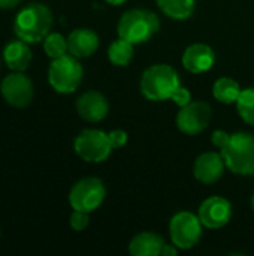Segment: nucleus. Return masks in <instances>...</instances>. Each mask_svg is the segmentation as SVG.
Segmentation results:
<instances>
[{
    "label": "nucleus",
    "instance_id": "obj_12",
    "mask_svg": "<svg viewBox=\"0 0 254 256\" xmlns=\"http://www.w3.org/2000/svg\"><path fill=\"white\" fill-rule=\"evenodd\" d=\"M76 111L84 120L96 123V122L103 120L108 116L109 104L102 93L90 90L78 98Z\"/></svg>",
    "mask_w": 254,
    "mask_h": 256
},
{
    "label": "nucleus",
    "instance_id": "obj_7",
    "mask_svg": "<svg viewBox=\"0 0 254 256\" xmlns=\"http://www.w3.org/2000/svg\"><path fill=\"white\" fill-rule=\"evenodd\" d=\"M106 196L105 184L97 177H85L76 182L69 194V204L73 210L91 213L103 202Z\"/></svg>",
    "mask_w": 254,
    "mask_h": 256
},
{
    "label": "nucleus",
    "instance_id": "obj_23",
    "mask_svg": "<svg viewBox=\"0 0 254 256\" xmlns=\"http://www.w3.org/2000/svg\"><path fill=\"white\" fill-rule=\"evenodd\" d=\"M88 222H90L88 213L79 212V210H73V213L70 216V226H72V230L81 232V231H84L88 226Z\"/></svg>",
    "mask_w": 254,
    "mask_h": 256
},
{
    "label": "nucleus",
    "instance_id": "obj_30",
    "mask_svg": "<svg viewBox=\"0 0 254 256\" xmlns=\"http://www.w3.org/2000/svg\"><path fill=\"white\" fill-rule=\"evenodd\" d=\"M252 207H253V210H254V194H253V196H252Z\"/></svg>",
    "mask_w": 254,
    "mask_h": 256
},
{
    "label": "nucleus",
    "instance_id": "obj_14",
    "mask_svg": "<svg viewBox=\"0 0 254 256\" xmlns=\"http://www.w3.org/2000/svg\"><path fill=\"white\" fill-rule=\"evenodd\" d=\"M216 54L211 46L205 44H193L183 54V64L192 74H202L213 68Z\"/></svg>",
    "mask_w": 254,
    "mask_h": 256
},
{
    "label": "nucleus",
    "instance_id": "obj_15",
    "mask_svg": "<svg viewBox=\"0 0 254 256\" xmlns=\"http://www.w3.org/2000/svg\"><path fill=\"white\" fill-rule=\"evenodd\" d=\"M99 46V36L90 28H76L67 38L69 52L78 58L91 56Z\"/></svg>",
    "mask_w": 254,
    "mask_h": 256
},
{
    "label": "nucleus",
    "instance_id": "obj_27",
    "mask_svg": "<svg viewBox=\"0 0 254 256\" xmlns=\"http://www.w3.org/2000/svg\"><path fill=\"white\" fill-rule=\"evenodd\" d=\"M19 3L21 0H0V9H12Z\"/></svg>",
    "mask_w": 254,
    "mask_h": 256
},
{
    "label": "nucleus",
    "instance_id": "obj_18",
    "mask_svg": "<svg viewBox=\"0 0 254 256\" xmlns=\"http://www.w3.org/2000/svg\"><path fill=\"white\" fill-rule=\"evenodd\" d=\"M213 94L222 104H234L240 98L241 88H240V84L235 80H232L229 76H223V78H220V80H217L214 82Z\"/></svg>",
    "mask_w": 254,
    "mask_h": 256
},
{
    "label": "nucleus",
    "instance_id": "obj_10",
    "mask_svg": "<svg viewBox=\"0 0 254 256\" xmlns=\"http://www.w3.org/2000/svg\"><path fill=\"white\" fill-rule=\"evenodd\" d=\"M211 118V108L202 100H192L177 116V126L187 135H198L207 129Z\"/></svg>",
    "mask_w": 254,
    "mask_h": 256
},
{
    "label": "nucleus",
    "instance_id": "obj_17",
    "mask_svg": "<svg viewBox=\"0 0 254 256\" xmlns=\"http://www.w3.org/2000/svg\"><path fill=\"white\" fill-rule=\"evenodd\" d=\"M165 240L154 232H141L135 236L129 244V252L132 256H157L162 255L165 248Z\"/></svg>",
    "mask_w": 254,
    "mask_h": 256
},
{
    "label": "nucleus",
    "instance_id": "obj_29",
    "mask_svg": "<svg viewBox=\"0 0 254 256\" xmlns=\"http://www.w3.org/2000/svg\"><path fill=\"white\" fill-rule=\"evenodd\" d=\"M106 3H109V4H114V6H118V4H121V3H124L126 0H105Z\"/></svg>",
    "mask_w": 254,
    "mask_h": 256
},
{
    "label": "nucleus",
    "instance_id": "obj_16",
    "mask_svg": "<svg viewBox=\"0 0 254 256\" xmlns=\"http://www.w3.org/2000/svg\"><path fill=\"white\" fill-rule=\"evenodd\" d=\"M3 58L7 68L13 72H24L31 62V51L28 44L19 38L10 40L3 50Z\"/></svg>",
    "mask_w": 254,
    "mask_h": 256
},
{
    "label": "nucleus",
    "instance_id": "obj_1",
    "mask_svg": "<svg viewBox=\"0 0 254 256\" xmlns=\"http://www.w3.org/2000/svg\"><path fill=\"white\" fill-rule=\"evenodd\" d=\"M52 26V12L43 3H30L15 16L13 32L27 44H37L46 38Z\"/></svg>",
    "mask_w": 254,
    "mask_h": 256
},
{
    "label": "nucleus",
    "instance_id": "obj_26",
    "mask_svg": "<svg viewBox=\"0 0 254 256\" xmlns=\"http://www.w3.org/2000/svg\"><path fill=\"white\" fill-rule=\"evenodd\" d=\"M229 140H231V135L226 134L225 130H216V132L213 134V144L217 146L219 148L226 147V144L229 142Z\"/></svg>",
    "mask_w": 254,
    "mask_h": 256
},
{
    "label": "nucleus",
    "instance_id": "obj_20",
    "mask_svg": "<svg viewBox=\"0 0 254 256\" xmlns=\"http://www.w3.org/2000/svg\"><path fill=\"white\" fill-rule=\"evenodd\" d=\"M108 57L115 66H127L133 58V44L120 38L109 45Z\"/></svg>",
    "mask_w": 254,
    "mask_h": 256
},
{
    "label": "nucleus",
    "instance_id": "obj_19",
    "mask_svg": "<svg viewBox=\"0 0 254 256\" xmlns=\"http://www.w3.org/2000/svg\"><path fill=\"white\" fill-rule=\"evenodd\" d=\"M159 8L174 20H186L195 9V0H156Z\"/></svg>",
    "mask_w": 254,
    "mask_h": 256
},
{
    "label": "nucleus",
    "instance_id": "obj_22",
    "mask_svg": "<svg viewBox=\"0 0 254 256\" xmlns=\"http://www.w3.org/2000/svg\"><path fill=\"white\" fill-rule=\"evenodd\" d=\"M237 108L241 116V118L254 126V88L241 90L240 98L237 99Z\"/></svg>",
    "mask_w": 254,
    "mask_h": 256
},
{
    "label": "nucleus",
    "instance_id": "obj_9",
    "mask_svg": "<svg viewBox=\"0 0 254 256\" xmlns=\"http://www.w3.org/2000/svg\"><path fill=\"white\" fill-rule=\"evenodd\" d=\"M0 90L3 99L15 108H24L33 100V82L22 72H13L4 76Z\"/></svg>",
    "mask_w": 254,
    "mask_h": 256
},
{
    "label": "nucleus",
    "instance_id": "obj_6",
    "mask_svg": "<svg viewBox=\"0 0 254 256\" xmlns=\"http://www.w3.org/2000/svg\"><path fill=\"white\" fill-rule=\"evenodd\" d=\"M75 153L85 162L100 164L106 160L112 152L109 135L99 129L82 130L73 142Z\"/></svg>",
    "mask_w": 254,
    "mask_h": 256
},
{
    "label": "nucleus",
    "instance_id": "obj_13",
    "mask_svg": "<svg viewBox=\"0 0 254 256\" xmlns=\"http://www.w3.org/2000/svg\"><path fill=\"white\" fill-rule=\"evenodd\" d=\"M225 160L222 153H214V152H208V153H202L193 165V174L195 177L205 184H211L216 183L225 171Z\"/></svg>",
    "mask_w": 254,
    "mask_h": 256
},
{
    "label": "nucleus",
    "instance_id": "obj_5",
    "mask_svg": "<svg viewBox=\"0 0 254 256\" xmlns=\"http://www.w3.org/2000/svg\"><path fill=\"white\" fill-rule=\"evenodd\" d=\"M82 74L84 70L78 62V57L64 54L63 57L52 60L48 70V81L57 93L67 94L73 93L79 87Z\"/></svg>",
    "mask_w": 254,
    "mask_h": 256
},
{
    "label": "nucleus",
    "instance_id": "obj_24",
    "mask_svg": "<svg viewBox=\"0 0 254 256\" xmlns=\"http://www.w3.org/2000/svg\"><path fill=\"white\" fill-rule=\"evenodd\" d=\"M171 99L180 106V108H183V106H186L187 104H190L192 102V96H190V92L186 88V87H178L174 93H172V96H171Z\"/></svg>",
    "mask_w": 254,
    "mask_h": 256
},
{
    "label": "nucleus",
    "instance_id": "obj_2",
    "mask_svg": "<svg viewBox=\"0 0 254 256\" xmlns=\"http://www.w3.org/2000/svg\"><path fill=\"white\" fill-rule=\"evenodd\" d=\"M226 168L238 176H254V135L240 132L231 135L222 148Z\"/></svg>",
    "mask_w": 254,
    "mask_h": 256
},
{
    "label": "nucleus",
    "instance_id": "obj_25",
    "mask_svg": "<svg viewBox=\"0 0 254 256\" xmlns=\"http://www.w3.org/2000/svg\"><path fill=\"white\" fill-rule=\"evenodd\" d=\"M108 135H109V141L112 144V148H121L127 142V134L121 129H115V130L109 132Z\"/></svg>",
    "mask_w": 254,
    "mask_h": 256
},
{
    "label": "nucleus",
    "instance_id": "obj_21",
    "mask_svg": "<svg viewBox=\"0 0 254 256\" xmlns=\"http://www.w3.org/2000/svg\"><path fill=\"white\" fill-rule=\"evenodd\" d=\"M43 50H45L46 56L51 57L52 60L63 57L69 51L67 39L60 33H48L46 38L43 39Z\"/></svg>",
    "mask_w": 254,
    "mask_h": 256
},
{
    "label": "nucleus",
    "instance_id": "obj_3",
    "mask_svg": "<svg viewBox=\"0 0 254 256\" xmlns=\"http://www.w3.org/2000/svg\"><path fill=\"white\" fill-rule=\"evenodd\" d=\"M159 18L147 9H132L123 14L118 21V36L133 45L147 42L159 30Z\"/></svg>",
    "mask_w": 254,
    "mask_h": 256
},
{
    "label": "nucleus",
    "instance_id": "obj_11",
    "mask_svg": "<svg viewBox=\"0 0 254 256\" xmlns=\"http://www.w3.org/2000/svg\"><path fill=\"white\" fill-rule=\"evenodd\" d=\"M232 216V206L223 196H211L199 207V219L204 226L219 230L225 226Z\"/></svg>",
    "mask_w": 254,
    "mask_h": 256
},
{
    "label": "nucleus",
    "instance_id": "obj_28",
    "mask_svg": "<svg viewBox=\"0 0 254 256\" xmlns=\"http://www.w3.org/2000/svg\"><path fill=\"white\" fill-rule=\"evenodd\" d=\"M162 255L165 256H175L177 255V246H169V244H165L163 250H162Z\"/></svg>",
    "mask_w": 254,
    "mask_h": 256
},
{
    "label": "nucleus",
    "instance_id": "obj_4",
    "mask_svg": "<svg viewBox=\"0 0 254 256\" xmlns=\"http://www.w3.org/2000/svg\"><path fill=\"white\" fill-rule=\"evenodd\" d=\"M180 87V78L169 64H153L141 78V92L150 100L171 99L172 93Z\"/></svg>",
    "mask_w": 254,
    "mask_h": 256
},
{
    "label": "nucleus",
    "instance_id": "obj_8",
    "mask_svg": "<svg viewBox=\"0 0 254 256\" xmlns=\"http://www.w3.org/2000/svg\"><path fill=\"white\" fill-rule=\"evenodd\" d=\"M202 222L199 216L190 212L177 213L169 224V234L172 244L178 249H192L202 236Z\"/></svg>",
    "mask_w": 254,
    "mask_h": 256
}]
</instances>
